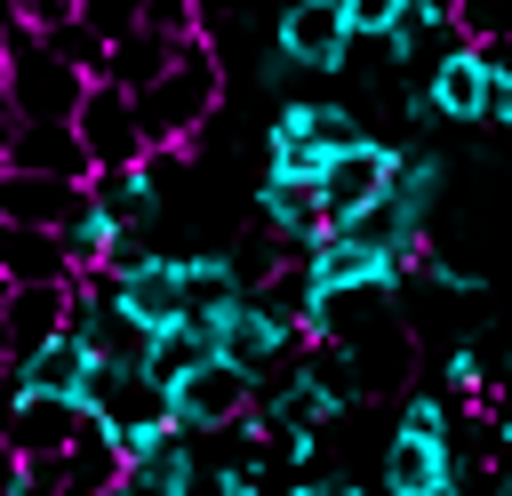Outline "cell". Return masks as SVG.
<instances>
[{
	"mask_svg": "<svg viewBox=\"0 0 512 496\" xmlns=\"http://www.w3.org/2000/svg\"><path fill=\"white\" fill-rule=\"evenodd\" d=\"M128 104H136L144 152H192V136H208L216 112H224V64H216V48H208L200 32L176 40L168 72H160L144 96H128Z\"/></svg>",
	"mask_w": 512,
	"mask_h": 496,
	"instance_id": "6da1fadb",
	"label": "cell"
},
{
	"mask_svg": "<svg viewBox=\"0 0 512 496\" xmlns=\"http://www.w3.org/2000/svg\"><path fill=\"white\" fill-rule=\"evenodd\" d=\"M144 336H160V328H176L184 320V280H176V248H136V256H120V264H104V272H88Z\"/></svg>",
	"mask_w": 512,
	"mask_h": 496,
	"instance_id": "7a4b0ae2",
	"label": "cell"
},
{
	"mask_svg": "<svg viewBox=\"0 0 512 496\" xmlns=\"http://www.w3.org/2000/svg\"><path fill=\"white\" fill-rule=\"evenodd\" d=\"M80 416H96L104 432H112V448H120V464L168 424V392L144 376V368H96L88 376V392H80Z\"/></svg>",
	"mask_w": 512,
	"mask_h": 496,
	"instance_id": "3957f363",
	"label": "cell"
},
{
	"mask_svg": "<svg viewBox=\"0 0 512 496\" xmlns=\"http://www.w3.org/2000/svg\"><path fill=\"white\" fill-rule=\"evenodd\" d=\"M248 408H256V376H240V368H224V360H200L184 384H168V424H176L184 440L232 432V424H248Z\"/></svg>",
	"mask_w": 512,
	"mask_h": 496,
	"instance_id": "277c9868",
	"label": "cell"
},
{
	"mask_svg": "<svg viewBox=\"0 0 512 496\" xmlns=\"http://www.w3.org/2000/svg\"><path fill=\"white\" fill-rule=\"evenodd\" d=\"M296 352H304V336H296L272 304H256V296H240V304L216 320V360H224V368H240V376H256V384H264V376H280Z\"/></svg>",
	"mask_w": 512,
	"mask_h": 496,
	"instance_id": "5b68a950",
	"label": "cell"
},
{
	"mask_svg": "<svg viewBox=\"0 0 512 496\" xmlns=\"http://www.w3.org/2000/svg\"><path fill=\"white\" fill-rule=\"evenodd\" d=\"M72 136L88 152V176L96 168H136L144 160V128H136V104L112 88V80H88L80 104H72Z\"/></svg>",
	"mask_w": 512,
	"mask_h": 496,
	"instance_id": "8992f818",
	"label": "cell"
},
{
	"mask_svg": "<svg viewBox=\"0 0 512 496\" xmlns=\"http://www.w3.org/2000/svg\"><path fill=\"white\" fill-rule=\"evenodd\" d=\"M392 168H400V144H384V136H368V144H352V152H336L328 168H320V216H328V232L336 224H352L360 208H376L384 192H392Z\"/></svg>",
	"mask_w": 512,
	"mask_h": 496,
	"instance_id": "52a82bcc",
	"label": "cell"
},
{
	"mask_svg": "<svg viewBox=\"0 0 512 496\" xmlns=\"http://www.w3.org/2000/svg\"><path fill=\"white\" fill-rule=\"evenodd\" d=\"M296 272H304L312 296H400V264L368 256V248L344 240V232H320V240L296 256Z\"/></svg>",
	"mask_w": 512,
	"mask_h": 496,
	"instance_id": "ba28073f",
	"label": "cell"
},
{
	"mask_svg": "<svg viewBox=\"0 0 512 496\" xmlns=\"http://www.w3.org/2000/svg\"><path fill=\"white\" fill-rule=\"evenodd\" d=\"M344 48H352L344 16H328L312 0H280L272 8V56L288 72H344Z\"/></svg>",
	"mask_w": 512,
	"mask_h": 496,
	"instance_id": "9c48e42d",
	"label": "cell"
},
{
	"mask_svg": "<svg viewBox=\"0 0 512 496\" xmlns=\"http://www.w3.org/2000/svg\"><path fill=\"white\" fill-rule=\"evenodd\" d=\"M416 88H424V104H432V120H488V88H496V72H488V56L480 48H448V56H432L424 72H416Z\"/></svg>",
	"mask_w": 512,
	"mask_h": 496,
	"instance_id": "30bf717a",
	"label": "cell"
},
{
	"mask_svg": "<svg viewBox=\"0 0 512 496\" xmlns=\"http://www.w3.org/2000/svg\"><path fill=\"white\" fill-rule=\"evenodd\" d=\"M88 376H96V360H88V344H80L72 328H64V336H48L40 352L8 360V384H16V392H32V400H64V408H80Z\"/></svg>",
	"mask_w": 512,
	"mask_h": 496,
	"instance_id": "8fae6325",
	"label": "cell"
},
{
	"mask_svg": "<svg viewBox=\"0 0 512 496\" xmlns=\"http://www.w3.org/2000/svg\"><path fill=\"white\" fill-rule=\"evenodd\" d=\"M72 432H80V408H64V400H32V392H16V400L0 408V456H16V464L64 456Z\"/></svg>",
	"mask_w": 512,
	"mask_h": 496,
	"instance_id": "7c38bea8",
	"label": "cell"
},
{
	"mask_svg": "<svg viewBox=\"0 0 512 496\" xmlns=\"http://www.w3.org/2000/svg\"><path fill=\"white\" fill-rule=\"evenodd\" d=\"M88 208H96L120 240H144V232L160 224L168 192H160V184L144 176V160H136V168H96V176H88Z\"/></svg>",
	"mask_w": 512,
	"mask_h": 496,
	"instance_id": "4fadbf2b",
	"label": "cell"
},
{
	"mask_svg": "<svg viewBox=\"0 0 512 496\" xmlns=\"http://www.w3.org/2000/svg\"><path fill=\"white\" fill-rule=\"evenodd\" d=\"M72 320V280H48V288H0V336H8V360L40 352L48 336H64Z\"/></svg>",
	"mask_w": 512,
	"mask_h": 496,
	"instance_id": "5bb4252c",
	"label": "cell"
},
{
	"mask_svg": "<svg viewBox=\"0 0 512 496\" xmlns=\"http://www.w3.org/2000/svg\"><path fill=\"white\" fill-rule=\"evenodd\" d=\"M88 184H64V176H16L0 168V224H24V232H64L80 216Z\"/></svg>",
	"mask_w": 512,
	"mask_h": 496,
	"instance_id": "9a60e30c",
	"label": "cell"
},
{
	"mask_svg": "<svg viewBox=\"0 0 512 496\" xmlns=\"http://www.w3.org/2000/svg\"><path fill=\"white\" fill-rule=\"evenodd\" d=\"M384 496H464V464L440 440H384Z\"/></svg>",
	"mask_w": 512,
	"mask_h": 496,
	"instance_id": "2e32d148",
	"label": "cell"
},
{
	"mask_svg": "<svg viewBox=\"0 0 512 496\" xmlns=\"http://www.w3.org/2000/svg\"><path fill=\"white\" fill-rule=\"evenodd\" d=\"M0 168H16V176H64V184H88V152H80V136L72 128H32V120H16L8 128V160Z\"/></svg>",
	"mask_w": 512,
	"mask_h": 496,
	"instance_id": "e0dca14e",
	"label": "cell"
},
{
	"mask_svg": "<svg viewBox=\"0 0 512 496\" xmlns=\"http://www.w3.org/2000/svg\"><path fill=\"white\" fill-rule=\"evenodd\" d=\"M256 216H264V232H272L280 248H296V256L328 232L320 192H312V184H280V176H264V184H256Z\"/></svg>",
	"mask_w": 512,
	"mask_h": 496,
	"instance_id": "ac0fdd59",
	"label": "cell"
},
{
	"mask_svg": "<svg viewBox=\"0 0 512 496\" xmlns=\"http://www.w3.org/2000/svg\"><path fill=\"white\" fill-rule=\"evenodd\" d=\"M48 280H72V264H64V240H56V232L0 224V288H48Z\"/></svg>",
	"mask_w": 512,
	"mask_h": 496,
	"instance_id": "d6986e66",
	"label": "cell"
},
{
	"mask_svg": "<svg viewBox=\"0 0 512 496\" xmlns=\"http://www.w3.org/2000/svg\"><path fill=\"white\" fill-rule=\"evenodd\" d=\"M56 472H64V496H104V488H120V448H112V432H104L96 416H80L72 448L56 456Z\"/></svg>",
	"mask_w": 512,
	"mask_h": 496,
	"instance_id": "ffe728a7",
	"label": "cell"
},
{
	"mask_svg": "<svg viewBox=\"0 0 512 496\" xmlns=\"http://www.w3.org/2000/svg\"><path fill=\"white\" fill-rule=\"evenodd\" d=\"M320 168H328V152L304 136V112L280 104L272 128H264V176H280V184H320Z\"/></svg>",
	"mask_w": 512,
	"mask_h": 496,
	"instance_id": "44dd1931",
	"label": "cell"
},
{
	"mask_svg": "<svg viewBox=\"0 0 512 496\" xmlns=\"http://www.w3.org/2000/svg\"><path fill=\"white\" fill-rule=\"evenodd\" d=\"M200 360H216V328H200V320H176V328H160L152 344H144V376L168 392V384H184Z\"/></svg>",
	"mask_w": 512,
	"mask_h": 496,
	"instance_id": "7402d4cb",
	"label": "cell"
},
{
	"mask_svg": "<svg viewBox=\"0 0 512 496\" xmlns=\"http://www.w3.org/2000/svg\"><path fill=\"white\" fill-rule=\"evenodd\" d=\"M168 56H176V40H160V32H128V40L104 48V72H96V80H112L120 96H144V88L168 72Z\"/></svg>",
	"mask_w": 512,
	"mask_h": 496,
	"instance_id": "603a6c76",
	"label": "cell"
},
{
	"mask_svg": "<svg viewBox=\"0 0 512 496\" xmlns=\"http://www.w3.org/2000/svg\"><path fill=\"white\" fill-rule=\"evenodd\" d=\"M440 184H448V160H440V152H400V168H392V208H408V216L424 224L432 200H440Z\"/></svg>",
	"mask_w": 512,
	"mask_h": 496,
	"instance_id": "cb8c5ba5",
	"label": "cell"
},
{
	"mask_svg": "<svg viewBox=\"0 0 512 496\" xmlns=\"http://www.w3.org/2000/svg\"><path fill=\"white\" fill-rule=\"evenodd\" d=\"M296 112H304V136L336 160V152H352V144H368V128H360V112L352 104H328V96H296Z\"/></svg>",
	"mask_w": 512,
	"mask_h": 496,
	"instance_id": "d4e9b609",
	"label": "cell"
},
{
	"mask_svg": "<svg viewBox=\"0 0 512 496\" xmlns=\"http://www.w3.org/2000/svg\"><path fill=\"white\" fill-rule=\"evenodd\" d=\"M456 40L464 48H504L512 40V0H456Z\"/></svg>",
	"mask_w": 512,
	"mask_h": 496,
	"instance_id": "484cf974",
	"label": "cell"
},
{
	"mask_svg": "<svg viewBox=\"0 0 512 496\" xmlns=\"http://www.w3.org/2000/svg\"><path fill=\"white\" fill-rule=\"evenodd\" d=\"M72 24H88V32L112 48V40L144 32V0H72Z\"/></svg>",
	"mask_w": 512,
	"mask_h": 496,
	"instance_id": "4316f807",
	"label": "cell"
},
{
	"mask_svg": "<svg viewBox=\"0 0 512 496\" xmlns=\"http://www.w3.org/2000/svg\"><path fill=\"white\" fill-rule=\"evenodd\" d=\"M400 440H440L448 448V400L440 392H400V424H392Z\"/></svg>",
	"mask_w": 512,
	"mask_h": 496,
	"instance_id": "83f0119b",
	"label": "cell"
},
{
	"mask_svg": "<svg viewBox=\"0 0 512 496\" xmlns=\"http://www.w3.org/2000/svg\"><path fill=\"white\" fill-rule=\"evenodd\" d=\"M424 280H432L440 296H488V272H472V264H448V256H424Z\"/></svg>",
	"mask_w": 512,
	"mask_h": 496,
	"instance_id": "f1b7e54d",
	"label": "cell"
},
{
	"mask_svg": "<svg viewBox=\"0 0 512 496\" xmlns=\"http://www.w3.org/2000/svg\"><path fill=\"white\" fill-rule=\"evenodd\" d=\"M392 24H400V0H352V8H344V32H352V40H384Z\"/></svg>",
	"mask_w": 512,
	"mask_h": 496,
	"instance_id": "f546056e",
	"label": "cell"
},
{
	"mask_svg": "<svg viewBox=\"0 0 512 496\" xmlns=\"http://www.w3.org/2000/svg\"><path fill=\"white\" fill-rule=\"evenodd\" d=\"M144 32H160V40H192V0H144Z\"/></svg>",
	"mask_w": 512,
	"mask_h": 496,
	"instance_id": "4dcf8cb0",
	"label": "cell"
},
{
	"mask_svg": "<svg viewBox=\"0 0 512 496\" xmlns=\"http://www.w3.org/2000/svg\"><path fill=\"white\" fill-rule=\"evenodd\" d=\"M488 120L512 136V80H496V88H488Z\"/></svg>",
	"mask_w": 512,
	"mask_h": 496,
	"instance_id": "1f68e13d",
	"label": "cell"
},
{
	"mask_svg": "<svg viewBox=\"0 0 512 496\" xmlns=\"http://www.w3.org/2000/svg\"><path fill=\"white\" fill-rule=\"evenodd\" d=\"M496 384H512V328H496V376H488V392Z\"/></svg>",
	"mask_w": 512,
	"mask_h": 496,
	"instance_id": "d6a6232c",
	"label": "cell"
},
{
	"mask_svg": "<svg viewBox=\"0 0 512 496\" xmlns=\"http://www.w3.org/2000/svg\"><path fill=\"white\" fill-rule=\"evenodd\" d=\"M8 128H16V112H8V96H0V160H8Z\"/></svg>",
	"mask_w": 512,
	"mask_h": 496,
	"instance_id": "836d02e7",
	"label": "cell"
},
{
	"mask_svg": "<svg viewBox=\"0 0 512 496\" xmlns=\"http://www.w3.org/2000/svg\"><path fill=\"white\" fill-rule=\"evenodd\" d=\"M488 496H512V472H496V480H488Z\"/></svg>",
	"mask_w": 512,
	"mask_h": 496,
	"instance_id": "e575fe53",
	"label": "cell"
},
{
	"mask_svg": "<svg viewBox=\"0 0 512 496\" xmlns=\"http://www.w3.org/2000/svg\"><path fill=\"white\" fill-rule=\"evenodd\" d=\"M312 8H328V16H344V8H352V0H312Z\"/></svg>",
	"mask_w": 512,
	"mask_h": 496,
	"instance_id": "d590c367",
	"label": "cell"
},
{
	"mask_svg": "<svg viewBox=\"0 0 512 496\" xmlns=\"http://www.w3.org/2000/svg\"><path fill=\"white\" fill-rule=\"evenodd\" d=\"M0 368H8V336H0Z\"/></svg>",
	"mask_w": 512,
	"mask_h": 496,
	"instance_id": "8d00e7d4",
	"label": "cell"
},
{
	"mask_svg": "<svg viewBox=\"0 0 512 496\" xmlns=\"http://www.w3.org/2000/svg\"><path fill=\"white\" fill-rule=\"evenodd\" d=\"M264 496H288V488H264Z\"/></svg>",
	"mask_w": 512,
	"mask_h": 496,
	"instance_id": "74e56055",
	"label": "cell"
},
{
	"mask_svg": "<svg viewBox=\"0 0 512 496\" xmlns=\"http://www.w3.org/2000/svg\"><path fill=\"white\" fill-rule=\"evenodd\" d=\"M104 496H112V488H104Z\"/></svg>",
	"mask_w": 512,
	"mask_h": 496,
	"instance_id": "f35d334b",
	"label": "cell"
},
{
	"mask_svg": "<svg viewBox=\"0 0 512 496\" xmlns=\"http://www.w3.org/2000/svg\"><path fill=\"white\" fill-rule=\"evenodd\" d=\"M272 8H280V0H272Z\"/></svg>",
	"mask_w": 512,
	"mask_h": 496,
	"instance_id": "ab89813d",
	"label": "cell"
}]
</instances>
